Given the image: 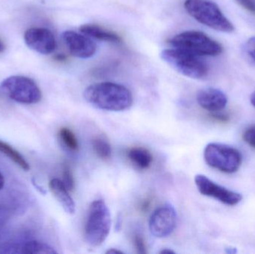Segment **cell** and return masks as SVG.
Segmentation results:
<instances>
[{"instance_id": "3", "label": "cell", "mask_w": 255, "mask_h": 254, "mask_svg": "<svg viewBox=\"0 0 255 254\" xmlns=\"http://www.w3.org/2000/svg\"><path fill=\"white\" fill-rule=\"evenodd\" d=\"M112 226L110 210L103 200L91 204L85 225V240L93 247L101 246L109 237Z\"/></svg>"}, {"instance_id": "18", "label": "cell", "mask_w": 255, "mask_h": 254, "mask_svg": "<svg viewBox=\"0 0 255 254\" xmlns=\"http://www.w3.org/2000/svg\"><path fill=\"white\" fill-rule=\"evenodd\" d=\"M93 149L96 155L103 160H108L112 156V146L107 139L99 136L92 140Z\"/></svg>"}, {"instance_id": "9", "label": "cell", "mask_w": 255, "mask_h": 254, "mask_svg": "<svg viewBox=\"0 0 255 254\" xmlns=\"http://www.w3.org/2000/svg\"><path fill=\"white\" fill-rule=\"evenodd\" d=\"M177 224L176 210L169 204L157 208L149 219L150 232L157 238H166L172 234Z\"/></svg>"}, {"instance_id": "31", "label": "cell", "mask_w": 255, "mask_h": 254, "mask_svg": "<svg viewBox=\"0 0 255 254\" xmlns=\"http://www.w3.org/2000/svg\"><path fill=\"white\" fill-rule=\"evenodd\" d=\"M4 177H3L2 174L0 172V190L2 189L3 186H4Z\"/></svg>"}, {"instance_id": "8", "label": "cell", "mask_w": 255, "mask_h": 254, "mask_svg": "<svg viewBox=\"0 0 255 254\" xmlns=\"http://www.w3.org/2000/svg\"><path fill=\"white\" fill-rule=\"evenodd\" d=\"M195 183L202 195L215 198L226 205H237L242 201L241 194L220 186L204 174L196 175Z\"/></svg>"}, {"instance_id": "20", "label": "cell", "mask_w": 255, "mask_h": 254, "mask_svg": "<svg viewBox=\"0 0 255 254\" xmlns=\"http://www.w3.org/2000/svg\"><path fill=\"white\" fill-rule=\"evenodd\" d=\"M63 180L62 182L65 185L69 191H72L74 188L75 180L71 169L68 165H64L63 168Z\"/></svg>"}, {"instance_id": "12", "label": "cell", "mask_w": 255, "mask_h": 254, "mask_svg": "<svg viewBox=\"0 0 255 254\" xmlns=\"http://www.w3.org/2000/svg\"><path fill=\"white\" fill-rule=\"evenodd\" d=\"M52 246L37 240L25 243H6L0 246V254H57Z\"/></svg>"}, {"instance_id": "22", "label": "cell", "mask_w": 255, "mask_h": 254, "mask_svg": "<svg viewBox=\"0 0 255 254\" xmlns=\"http://www.w3.org/2000/svg\"><path fill=\"white\" fill-rule=\"evenodd\" d=\"M133 243H134L135 249H136V252L138 254H145L147 253L145 241L141 236H135L134 238H133Z\"/></svg>"}, {"instance_id": "10", "label": "cell", "mask_w": 255, "mask_h": 254, "mask_svg": "<svg viewBox=\"0 0 255 254\" xmlns=\"http://www.w3.org/2000/svg\"><path fill=\"white\" fill-rule=\"evenodd\" d=\"M23 38L29 49L42 55H49L57 47L55 35L48 28H28L24 34Z\"/></svg>"}, {"instance_id": "5", "label": "cell", "mask_w": 255, "mask_h": 254, "mask_svg": "<svg viewBox=\"0 0 255 254\" xmlns=\"http://www.w3.org/2000/svg\"><path fill=\"white\" fill-rule=\"evenodd\" d=\"M162 60L183 76L201 79L208 75V65L197 55L182 49H165L160 53Z\"/></svg>"}, {"instance_id": "4", "label": "cell", "mask_w": 255, "mask_h": 254, "mask_svg": "<svg viewBox=\"0 0 255 254\" xmlns=\"http://www.w3.org/2000/svg\"><path fill=\"white\" fill-rule=\"evenodd\" d=\"M168 43L197 56H217L223 52L220 43L199 31H187L174 36Z\"/></svg>"}, {"instance_id": "6", "label": "cell", "mask_w": 255, "mask_h": 254, "mask_svg": "<svg viewBox=\"0 0 255 254\" xmlns=\"http://www.w3.org/2000/svg\"><path fill=\"white\" fill-rule=\"evenodd\" d=\"M0 92L10 99L24 104H34L42 99V92L37 84L30 78L12 76L0 84Z\"/></svg>"}, {"instance_id": "33", "label": "cell", "mask_w": 255, "mask_h": 254, "mask_svg": "<svg viewBox=\"0 0 255 254\" xmlns=\"http://www.w3.org/2000/svg\"><path fill=\"white\" fill-rule=\"evenodd\" d=\"M250 101H251L252 104L255 107V91L252 94L251 98H250Z\"/></svg>"}, {"instance_id": "26", "label": "cell", "mask_w": 255, "mask_h": 254, "mask_svg": "<svg viewBox=\"0 0 255 254\" xmlns=\"http://www.w3.org/2000/svg\"><path fill=\"white\" fill-rule=\"evenodd\" d=\"M211 117L220 122H228L229 119V116L223 114V113H219L218 112L213 113L211 115Z\"/></svg>"}, {"instance_id": "14", "label": "cell", "mask_w": 255, "mask_h": 254, "mask_svg": "<svg viewBox=\"0 0 255 254\" xmlns=\"http://www.w3.org/2000/svg\"><path fill=\"white\" fill-rule=\"evenodd\" d=\"M49 189L61 207L69 214L76 213V204L69 194V190L59 179L54 178L49 181Z\"/></svg>"}, {"instance_id": "2", "label": "cell", "mask_w": 255, "mask_h": 254, "mask_svg": "<svg viewBox=\"0 0 255 254\" xmlns=\"http://www.w3.org/2000/svg\"><path fill=\"white\" fill-rule=\"evenodd\" d=\"M184 6L190 16L209 28L226 33L235 30L220 7L211 0H185Z\"/></svg>"}, {"instance_id": "32", "label": "cell", "mask_w": 255, "mask_h": 254, "mask_svg": "<svg viewBox=\"0 0 255 254\" xmlns=\"http://www.w3.org/2000/svg\"><path fill=\"white\" fill-rule=\"evenodd\" d=\"M5 50V46H4V43L0 40V53L4 52Z\"/></svg>"}, {"instance_id": "29", "label": "cell", "mask_w": 255, "mask_h": 254, "mask_svg": "<svg viewBox=\"0 0 255 254\" xmlns=\"http://www.w3.org/2000/svg\"><path fill=\"white\" fill-rule=\"evenodd\" d=\"M55 60L58 61H64L66 60V56L64 55H61V54H59V55H56L55 57Z\"/></svg>"}, {"instance_id": "28", "label": "cell", "mask_w": 255, "mask_h": 254, "mask_svg": "<svg viewBox=\"0 0 255 254\" xmlns=\"http://www.w3.org/2000/svg\"><path fill=\"white\" fill-rule=\"evenodd\" d=\"M106 254H124V252H121V251L117 250V249H111V250L108 251V252H106Z\"/></svg>"}, {"instance_id": "23", "label": "cell", "mask_w": 255, "mask_h": 254, "mask_svg": "<svg viewBox=\"0 0 255 254\" xmlns=\"http://www.w3.org/2000/svg\"><path fill=\"white\" fill-rule=\"evenodd\" d=\"M9 219V212L7 208L0 206V236L2 232L3 228L7 224Z\"/></svg>"}, {"instance_id": "25", "label": "cell", "mask_w": 255, "mask_h": 254, "mask_svg": "<svg viewBox=\"0 0 255 254\" xmlns=\"http://www.w3.org/2000/svg\"><path fill=\"white\" fill-rule=\"evenodd\" d=\"M240 5L242 6L246 10L255 15V0H235Z\"/></svg>"}, {"instance_id": "19", "label": "cell", "mask_w": 255, "mask_h": 254, "mask_svg": "<svg viewBox=\"0 0 255 254\" xmlns=\"http://www.w3.org/2000/svg\"><path fill=\"white\" fill-rule=\"evenodd\" d=\"M58 137L67 150L73 152L79 151V142L74 133L70 128H61L58 131Z\"/></svg>"}, {"instance_id": "16", "label": "cell", "mask_w": 255, "mask_h": 254, "mask_svg": "<svg viewBox=\"0 0 255 254\" xmlns=\"http://www.w3.org/2000/svg\"><path fill=\"white\" fill-rule=\"evenodd\" d=\"M128 157L132 164L140 169H146L152 163V155L145 148H132L129 150Z\"/></svg>"}, {"instance_id": "1", "label": "cell", "mask_w": 255, "mask_h": 254, "mask_svg": "<svg viewBox=\"0 0 255 254\" xmlns=\"http://www.w3.org/2000/svg\"><path fill=\"white\" fill-rule=\"evenodd\" d=\"M84 98L100 110L123 111L133 104L131 92L127 86L114 82H100L90 85L84 91Z\"/></svg>"}, {"instance_id": "27", "label": "cell", "mask_w": 255, "mask_h": 254, "mask_svg": "<svg viewBox=\"0 0 255 254\" xmlns=\"http://www.w3.org/2000/svg\"><path fill=\"white\" fill-rule=\"evenodd\" d=\"M150 205V201L148 200H146V201H144L143 204L141 206V210H143V211H146L147 209L149 207Z\"/></svg>"}, {"instance_id": "13", "label": "cell", "mask_w": 255, "mask_h": 254, "mask_svg": "<svg viewBox=\"0 0 255 254\" xmlns=\"http://www.w3.org/2000/svg\"><path fill=\"white\" fill-rule=\"evenodd\" d=\"M196 101L202 108L208 111L215 113L221 111L226 107L228 98L226 94L214 87H206L198 91Z\"/></svg>"}, {"instance_id": "21", "label": "cell", "mask_w": 255, "mask_h": 254, "mask_svg": "<svg viewBox=\"0 0 255 254\" xmlns=\"http://www.w3.org/2000/svg\"><path fill=\"white\" fill-rule=\"evenodd\" d=\"M243 139L249 146L255 149V124L244 131Z\"/></svg>"}, {"instance_id": "30", "label": "cell", "mask_w": 255, "mask_h": 254, "mask_svg": "<svg viewBox=\"0 0 255 254\" xmlns=\"http://www.w3.org/2000/svg\"><path fill=\"white\" fill-rule=\"evenodd\" d=\"M161 254H174L175 252L174 251L170 250V249H163L161 252H160Z\"/></svg>"}, {"instance_id": "11", "label": "cell", "mask_w": 255, "mask_h": 254, "mask_svg": "<svg viewBox=\"0 0 255 254\" xmlns=\"http://www.w3.org/2000/svg\"><path fill=\"white\" fill-rule=\"evenodd\" d=\"M61 38L70 53L76 58L87 59L94 56L97 52V45L85 34L73 31H66Z\"/></svg>"}, {"instance_id": "17", "label": "cell", "mask_w": 255, "mask_h": 254, "mask_svg": "<svg viewBox=\"0 0 255 254\" xmlns=\"http://www.w3.org/2000/svg\"><path fill=\"white\" fill-rule=\"evenodd\" d=\"M0 152L13 161L15 164L20 167L24 171L30 170V166L25 158L11 146L0 140Z\"/></svg>"}, {"instance_id": "15", "label": "cell", "mask_w": 255, "mask_h": 254, "mask_svg": "<svg viewBox=\"0 0 255 254\" xmlns=\"http://www.w3.org/2000/svg\"><path fill=\"white\" fill-rule=\"evenodd\" d=\"M79 30L85 35L100 41L113 43H121L123 42V39L119 34L97 24H84L79 28Z\"/></svg>"}, {"instance_id": "24", "label": "cell", "mask_w": 255, "mask_h": 254, "mask_svg": "<svg viewBox=\"0 0 255 254\" xmlns=\"http://www.w3.org/2000/svg\"><path fill=\"white\" fill-rule=\"evenodd\" d=\"M245 49L247 54L255 63V37L249 39L246 43Z\"/></svg>"}, {"instance_id": "7", "label": "cell", "mask_w": 255, "mask_h": 254, "mask_svg": "<svg viewBox=\"0 0 255 254\" xmlns=\"http://www.w3.org/2000/svg\"><path fill=\"white\" fill-rule=\"evenodd\" d=\"M204 158L208 166L228 174L238 171L243 161L240 151L222 143H209L204 151Z\"/></svg>"}]
</instances>
